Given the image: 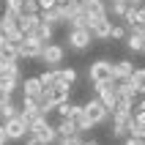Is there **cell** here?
Instances as JSON below:
<instances>
[{
	"instance_id": "7c38bea8",
	"label": "cell",
	"mask_w": 145,
	"mask_h": 145,
	"mask_svg": "<svg viewBox=\"0 0 145 145\" xmlns=\"http://www.w3.org/2000/svg\"><path fill=\"white\" fill-rule=\"evenodd\" d=\"M131 74H134L131 60H112V80H129Z\"/></svg>"
},
{
	"instance_id": "d590c367",
	"label": "cell",
	"mask_w": 145,
	"mask_h": 145,
	"mask_svg": "<svg viewBox=\"0 0 145 145\" xmlns=\"http://www.w3.org/2000/svg\"><path fill=\"white\" fill-rule=\"evenodd\" d=\"M3 44H6V39H3V30H0V47H3Z\"/></svg>"
},
{
	"instance_id": "8d00e7d4",
	"label": "cell",
	"mask_w": 145,
	"mask_h": 145,
	"mask_svg": "<svg viewBox=\"0 0 145 145\" xmlns=\"http://www.w3.org/2000/svg\"><path fill=\"white\" fill-rule=\"evenodd\" d=\"M107 3H123V0H107Z\"/></svg>"
},
{
	"instance_id": "d4e9b609",
	"label": "cell",
	"mask_w": 145,
	"mask_h": 145,
	"mask_svg": "<svg viewBox=\"0 0 145 145\" xmlns=\"http://www.w3.org/2000/svg\"><path fill=\"white\" fill-rule=\"evenodd\" d=\"M6 8L22 16V14H25V0H6Z\"/></svg>"
},
{
	"instance_id": "4dcf8cb0",
	"label": "cell",
	"mask_w": 145,
	"mask_h": 145,
	"mask_svg": "<svg viewBox=\"0 0 145 145\" xmlns=\"http://www.w3.org/2000/svg\"><path fill=\"white\" fill-rule=\"evenodd\" d=\"M123 145H145V140H134V137H126Z\"/></svg>"
},
{
	"instance_id": "5b68a950",
	"label": "cell",
	"mask_w": 145,
	"mask_h": 145,
	"mask_svg": "<svg viewBox=\"0 0 145 145\" xmlns=\"http://www.w3.org/2000/svg\"><path fill=\"white\" fill-rule=\"evenodd\" d=\"M82 115H85V118H88L93 126H99V123L110 121V112H107L104 107H101V101H99L96 96H93V99H88V101L82 104Z\"/></svg>"
},
{
	"instance_id": "e0dca14e",
	"label": "cell",
	"mask_w": 145,
	"mask_h": 145,
	"mask_svg": "<svg viewBox=\"0 0 145 145\" xmlns=\"http://www.w3.org/2000/svg\"><path fill=\"white\" fill-rule=\"evenodd\" d=\"M36 27H39V14H22L19 16V33L22 36H33Z\"/></svg>"
},
{
	"instance_id": "3957f363",
	"label": "cell",
	"mask_w": 145,
	"mask_h": 145,
	"mask_svg": "<svg viewBox=\"0 0 145 145\" xmlns=\"http://www.w3.org/2000/svg\"><path fill=\"white\" fill-rule=\"evenodd\" d=\"M88 80L93 85H99V82H112V60H107V57L93 60L88 66Z\"/></svg>"
},
{
	"instance_id": "1f68e13d",
	"label": "cell",
	"mask_w": 145,
	"mask_h": 145,
	"mask_svg": "<svg viewBox=\"0 0 145 145\" xmlns=\"http://www.w3.org/2000/svg\"><path fill=\"white\" fill-rule=\"evenodd\" d=\"M25 145H41V142H39L36 137H33V134H27V140H25Z\"/></svg>"
},
{
	"instance_id": "5bb4252c",
	"label": "cell",
	"mask_w": 145,
	"mask_h": 145,
	"mask_svg": "<svg viewBox=\"0 0 145 145\" xmlns=\"http://www.w3.org/2000/svg\"><path fill=\"white\" fill-rule=\"evenodd\" d=\"M55 77H57L55 85H66V88H71L74 82H77V69H71V66H60V69H55Z\"/></svg>"
},
{
	"instance_id": "d6a6232c",
	"label": "cell",
	"mask_w": 145,
	"mask_h": 145,
	"mask_svg": "<svg viewBox=\"0 0 145 145\" xmlns=\"http://www.w3.org/2000/svg\"><path fill=\"white\" fill-rule=\"evenodd\" d=\"M8 140H6V131H3V126H0V145H6Z\"/></svg>"
},
{
	"instance_id": "6da1fadb",
	"label": "cell",
	"mask_w": 145,
	"mask_h": 145,
	"mask_svg": "<svg viewBox=\"0 0 145 145\" xmlns=\"http://www.w3.org/2000/svg\"><path fill=\"white\" fill-rule=\"evenodd\" d=\"M27 134H33L41 145H55V142H57L55 126L49 123V118H39V121H33L30 129H27Z\"/></svg>"
},
{
	"instance_id": "ffe728a7",
	"label": "cell",
	"mask_w": 145,
	"mask_h": 145,
	"mask_svg": "<svg viewBox=\"0 0 145 145\" xmlns=\"http://www.w3.org/2000/svg\"><path fill=\"white\" fill-rule=\"evenodd\" d=\"M131 88L137 90V96H145V66H140V69H134V74L129 77Z\"/></svg>"
},
{
	"instance_id": "7402d4cb",
	"label": "cell",
	"mask_w": 145,
	"mask_h": 145,
	"mask_svg": "<svg viewBox=\"0 0 145 145\" xmlns=\"http://www.w3.org/2000/svg\"><path fill=\"white\" fill-rule=\"evenodd\" d=\"M36 77H39V82H41V88H44V93H47V90H49V88H52V85L57 82L55 69H44V71H41V74H36Z\"/></svg>"
},
{
	"instance_id": "2e32d148",
	"label": "cell",
	"mask_w": 145,
	"mask_h": 145,
	"mask_svg": "<svg viewBox=\"0 0 145 145\" xmlns=\"http://www.w3.org/2000/svg\"><path fill=\"white\" fill-rule=\"evenodd\" d=\"M115 96L118 99H129V101H134L137 99V90L131 88L129 80H115Z\"/></svg>"
},
{
	"instance_id": "52a82bcc",
	"label": "cell",
	"mask_w": 145,
	"mask_h": 145,
	"mask_svg": "<svg viewBox=\"0 0 145 145\" xmlns=\"http://www.w3.org/2000/svg\"><path fill=\"white\" fill-rule=\"evenodd\" d=\"M0 126H3V131H6V140H8V142H19V140L27 137V126H25V121L19 118V115L3 121Z\"/></svg>"
},
{
	"instance_id": "cb8c5ba5",
	"label": "cell",
	"mask_w": 145,
	"mask_h": 145,
	"mask_svg": "<svg viewBox=\"0 0 145 145\" xmlns=\"http://www.w3.org/2000/svg\"><path fill=\"white\" fill-rule=\"evenodd\" d=\"M129 137H134V140H145V126H140V123L131 121V123H129Z\"/></svg>"
},
{
	"instance_id": "9c48e42d",
	"label": "cell",
	"mask_w": 145,
	"mask_h": 145,
	"mask_svg": "<svg viewBox=\"0 0 145 145\" xmlns=\"http://www.w3.org/2000/svg\"><path fill=\"white\" fill-rule=\"evenodd\" d=\"M0 30H3V39L19 33V14H14V11H8V8H6L3 16H0Z\"/></svg>"
},
{
	"instance_id": "8fae6325",
	"label": "cell",
	"mask_w": 145,
	"mask_h": 145,
	"mask_svg": "<svg viewBox=\"0 0 145 145\" xmlns=\"http://www.w3.org/2000/svg\"><path fill=\"white\" fill-rule=\"evenodd\" d=\"M39 19H41V22H47L49 27H57V25H63V22H66L63 8H60V6L49 8V11H41V14H39Z\"/></svg>"
},
{
	"instance_id": "277c9868",
	"label": "cell",
	"mask_w": 145,
	"mask_h": 145,
	"mask_svg": "<svg viewBox=\"0 0 145 145\" xmlns=\"http://www.w3.org/2000/svg\"><path fill=\"white\" fill-rule=\"evenodd\" d=\"M63 57H66V47H63V44H55V41H49V44H44V49H41L39 60H41L44 66H49V69H60Z\"/></svg>"
},
{
	"instance_id": "f1b7e54d",
	"label": "cell",
	"mask_w": 145,
	"mask_h": 145,
	"mask_svg": "<svg viewBox=\"0 0 145 145\" xmlns=\"http://www.w3.org/2000/svg\"><path fill=\"white\" fill-rule=\"evenodd\" d=\"M123 3H126V8H131V11L140 8V6H145V0H123Z\"/></svg>"
},
{
	"instance_id": "44dd1931",
	"label": "cell",
	"mask_w": 145,
	"mask_h": 145,
	"mask_svg": "<svg viewBox=\"0 0 145 145\" xmlns=\"http://www.w3.org/2000/svg\"><path fill=\"white\" fill-rule=\"evenodd\" d=\"M52 33H55V27H49L47 22H41V19H39V27L33 30V36H36L41 44H49V41H52Z\"/></svg>"
},
{
	"instance_id": "f546056e",
	"label": "cell",
	"mask_w": 145,
	"mask_h": 145,
	"mask_svg": "<svg viewBox=\"0 0 145 145\" xmlns=\"http://www.w3.org/2000/svg\"><path fill=\"white\" fill-rule=\"evenodd\" d=\"M131 110H137V112H145V96L140 99V101H134V107H131Z\"/></svg>"
},
{
	"instance_id": "e575fe53",
	"label": "cell",
	"mask_w": 145,
	"mask_h": 145,
	"mask_svg": "<svg viewBox=\"0 0 145 145\" xmlns=\"http://www.w3.org/2000/svg\"><path fill=\"white\" fill-rule=\"evenodd\" d=\"M140 36H142V49H140V52H142V55H145V30L140 33Z\"/></svg>"
},
{
	"instance_id": "4316f807",
	"label": "cell",
	"mask_w": 145,
	"mask_h": 145,
	"mask_svg": "<svg viewBox=\"0 0 145 145\" xmlns=\"http://www.w3.org/2000/svg\"><path fill=\"white\" fill-rule=\"evenodd\" d=\"M36 3H39V14H41V11H49V8H55V6H57V0H36Z\"/></svg>"
},
{
	"instance_id": "ac0fdd59",
	"label": "cell",
	"mask_w": 145,
	"mask_h": 145,
	"mask_svg": "<svg viewBox=\"0 0 145 145\" xmlns=\"http://www.w3.org/2000/svg\"><path fill=\"white\" fill-rule=\"evenodd\" d=\"M82 110V104H74L71 99H69V101H60V104L55 107V112H57V118H69V121H71L74 115L80 112Z\"/></svg>"
},
{
	"instance_id": "7a4b0ae2",
	"label": "cell",
	"mask_w": 145,
	"mask_h": 145,
	"mask_svg": "<svg viewBox=\"0 0 145 145\" xmlns=\"http://www.w3.org/2000/svg\"><path fill=\"white\" fill-rule=\"evenodd\" d=\"M66 41H69V49L85 52V49H90V44H93V36H90L88 27H69V30H66Z\"/></svg>"
},
{
	"instance_id": "603a6c76",
	"label": "cell",
	"mask_w": 145,
	"mask_h": 145,
	"mask_svg": "<svg viewBox=\"0 0 145 145\" xmlns=\"http://www.w3.org/2000/svg\"><path fill=\"white\" fill-rule=\"evenodd\" d=\"M126 49H129V52H140V49H142V36H140V33H129V36H126Z\"/></svg>"
},
{
	"instance_id": "74e56055",
	"label": "cell",
	"mask_w": 145,
	"mask_h": 145,
	"mask_svg": "<svg viewBox=\"0 0 145 145\" xmlns=\"http://www.w3.org/2000/svg\"><path fill=\"white\" fill-rule=\"evenodd\" d=\"M57 3H69V0H57Z\"/></svg>"
},
{
	"instance_id": "8992f818",
	"label": "cell",
	"mask_w": 145,
	"mask_h": 145,
	"mask_svg": "<svg viewBox=\"0 0 145 145\" xmlns=\"http://www.w3.org/2000/svg\"><path fill=\"white\" fill-rule=\"evenodd\" d=\"M93 93H96V99L101 101V107H104L107 112H112V110H115V101H118V96H115V80L112 82H99V85H93Z\"/></svg>"
},
{
	"instance_id": "d6986e66",
	"label": "cell",
	"mask_w": 145,
	"mask_h": 145,
	"mask_svg": "<svg viewBox=\"0 0 145 145\" xmlns=\"http://www.w3.org/2000/svg\"><path fill=\"white\" fill-rule=\"evenodd\" d=\"M47 96L55 101V107L60 104V101H69L71 99V88H66V85H52V88L47 90Z\"/></svg>"
},
{
	"instance_id": "4fadbf2b",
	"label": "cell",
	"mask_w": 145,
	"mask_h": 145,
	"mask_svg": "<svg viewBox=\"0 0 145 145\" xmlns=\"http://www.w3.org/2000/svg\"><path fill=\"white\" fill-rule=\"evenodd\" d=\"M55 134H57V140H71V137H77L80 131H77L74 121H69V118H60V121H57V126H55Z\"/></svg>"
},
{
	"instance_id": "484cf974",
	"label": "cell",
	"mask_w": 145,
	"mask_h": 145,
	"mask_svg": "<svg viewBox=\"0 0 145 145\" xmlns=\"http://www.w3.org/2000/svg\"><path fill=\"white\" fill-rule=\"evenodd\" d=\"M126 36H129V30H126L123 25H112V30H110V39L121 41V39H126Z\"/></svg>"
},
{
	"instance_id": "ba28073f",
	"label": "cell",
	"mask_w": 145,
	"mask_h": 145,
	"mask_svg": "<svg viewBox=\"0 0 145 145\" xmlns=\"http://www.w3.org/2000/svg\"><path fill=\"white\" fill-rule=\"evenodd\" d=\"M41 49H44V44H41L36 36H25L22 44L16 47V57H25V60H39Z\"/></svg>"
},
{
	"instance_id": "9a60e30c",
	"label": "cell",
	"mask_w": 145,
	"mask_h": 145,
	"mask_svg": "<svg viewBox=\"0 0 145 145\" xmlns=\"http://www.w3.org/2000/svg\"><path fill=\"white\" fill-rule=\"evenodd\" d=\"M110 30H112V19H101L90 27V36L93 41H110Z\"/></svg>"
},
{
	"instance_id": "30bf717a",
	"label": "cell",
	"mask_w": 145,
	"mask_h": 145,
	"mask_svg": "<svg viewBox=\"0 0 145 145\" xmlns=\"http://www.w3.org/2000/svg\"><path fill=\"white\" fill-rule=\"evenodd\" d=\"M19 93H22V96H27V99H39L41 93H44L39 77H22V82H19Z\"/></svg>"
},
{
	"instance_id": "83f0119b",
	"label": "cell",
	"mask_w": 145,
	"mask_h": 145,
	"mask_svg": "<svg viewBox=\"0 0 145 145\" xmlns=\"http://www.w3.org/2000/svg\"><path fill=\"white\" fill-rule=\"evenodd\" d=\"M131 121L140 123V126H145V112H137V110H131Z\"/></svg>"
},
{
	"instance_id": "836d02e7",
	"label": "cell",
	"mask_w": 145,
	"mask_h": 145,
	"mask_svg": "<svg viewBox=\"0 0 145 145\" xmlns=\"http://www.w3.org/2000/svg\"><path fill=\"white\" fill-rule=\"evenodd\" d=\"M82 145H99V140H85Z\"/></svg>"
}]
</instances>
